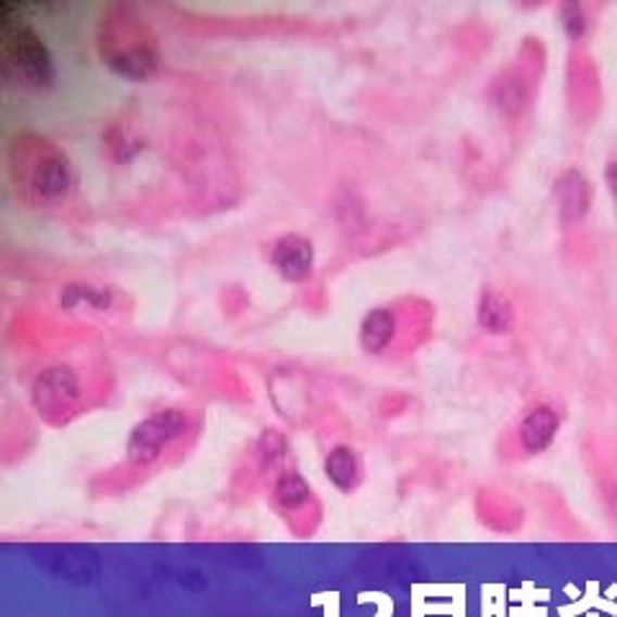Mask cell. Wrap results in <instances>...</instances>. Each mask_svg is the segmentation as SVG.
Here are the masks:
<instances>
[{"label": "cell", "mask_w": 617, "mask_h": 617, "mask_svg": "<svg viewBox=\"0 0 617 617\" xmlns=\"http://www.w3.org/2000/svg\"><path fill=\"white\" fill-rule=\"evenodd\" d=\"M3 67L16 73L26 86L47 88L54 83V60L45 39L32 26H5L3 32Z\"/></svg>", "instance_id": "2"}, {"label": "cell", "mask_w": 617, "mask_h": 617, "mask_svg": "<svg viewBox=\"0 0 617 617\" xmlns=\"http://www.w3.org/2000/svg\"><path fill=\"white\" fill-rule=\"evenodd\" d=\"M77 396H80V381H77L75 370L65 366L45 370L34 386V404L47 415L67 412L77 402Z\"/></svg>", "instance_id": "5"}, {"label": "cell", "mask_w": 617, "mask_h": 617, "mask_svg": "<svg viewBox=\"0 0 617 617\" xmlns=\"http://www.w3.org/2000/svg\"><path fill=\"white\" fill-rule=\"evenodd\" d=\"M556 432H558V415L551 410V406L538 404L522 417L517 438H520V445L525 453L538 455V453L549 451L553 440H556Z\"/></svg>", "instance_id": "6"}, {"label": "cell", "mask_w": 617, "mask_h": 617, "mask_svg": "<svg viewBox=\"0 0 617 617\" xmlns=\"http://www.w3.org/2000/svg\"><path fill=\"white\" fill-rule=\"evenodd\" d=\"M558 203H561V219L564 222H579L589 209V186L581 178V173L569 171L558 178L556 184Z\"/></svg>", "instance_id": "8"}, {"label": "cell", "mask_w": 617, "mask_h": 617, "mask_svg": "<svg viewBox=\"0 0 617 617\" xmlns=\"http://www.w3.org/2000/svg\"><path fill=\"white\" fill-rule=\"evenodd\" d=\"M270 265L286 284H304L314 273V244L301 235H284L273 242Z\"/></svg>", "instance_id": "4"}, {"label": "cell", "mask_w": 617, "mask_h": 617, "mask_svg": "<svg viewBox=\"0 0 617 617\" xmlns=\"http://www.w3.org/2000/svg\"><path fill=\"white\" fill-rule=\"evenodd\" d=\"M396 335V314L389 306H378L366 314L361 325V348L366 353H383Z\"/></svg>", "instance_id": "7"}, {"label": "cell", "mask_w": 617, "mask_h": 617, "mask_svg": "<svg viewBox=\"0 0 617 617\" xmlns=\"http://www.w3.org/2000/svg\"><path fill=\"white\" fill-rule=\"evenodd\" d=\"M62 306L65 308H93V312H103V308L111 306V293L103 289H96V286H67L65 293H62Z\"/></svg>", "instance_id": "12"}, {"label": "cell", "mask_w": 617, "mask_h": 617, "mask_svg": "<svg viewBox=\"0 0 617 617\" xmlns=\"http://www.w3.org/2000/svg\"><path fill=\"white\" fill-rule=\"evenodd\" d=\"M308 496H312L308 483L293 471L280 474L278 481L273 483V500H276L278 507H284L286 512L304 507V504L308 502Z\"/></svg>", "instance_id": "11"}, {"label": "cell", "mask_w": 617, "mask_h": 617, "mask_svg": "<svg viewBox=\"0 0 617 617\" xmlns=\"http://www.w3.org/2000/svg\"><path fill=\"white\" fill-rule=\"evenodd\" d=\"M188 430V417L180 410H163L154 412L144 423H139L131 432L129 445V463L135 466H150L171 448L175 440Z\"/></svg>", "instance_id": "3"}, {"label": "cell", "mask_w": 617, "mask_h": 617, "mask_svg": "<svg viewBox=\"0 0 617 617\" xmlns=\"http://www.w3.org/2000/svg\"><path fill=\"white\" fill-rule=\"evenodd\" d=\"M479 325L492 335H504L515 327V306L500 291H483L479 299Z\"/></svg>", "instance_id": "9"}, {"label": "cell", "mask_w": 617, "mask_h": 617, "mask_svg": "<svg viewBox=\"0 0 617 617\" xmlns=\"http://www.w3.org/2000/svg\"><path fill=\"white\" fill-rule=\"evenodd\" d=\"M18 175V191L34 206H49L65 199L73 188V167L58 147L45 139L21 144V163L13 165Z\"/></svg>", "instance_id": "1"}, {"label": "cell", "mask_w": 617, "mask_h": 617, "mask_svg": "<svg viewBox=\"0 0 617 617\" xmlns=\"http://www.w3.org/2000/svg\"><path fill=\"white\" fill-rule=\"evenodd\" d=\"M325 474L327 479L335 483V487L342 489V492H350V489L357 487L361 481V461H357L355 451L350 445H338L332 453L327 455L325 461Z\"/></svg>", "instance_id": "10"}, {"label": "cell", "mask_w": 617, "mask_h": 617, "mask_svg": "<svg viewBox=\"0 0 617 617\" xmlns=\"http://www.w3.org/2000/svg\"><path fill=\"white\" fill-rule=\"evenodd\" d=\"M561 18H564V29L571 39H581L587 34V16L577 3L561 5Z\"/></svg>", "instance_id": "13"}]
</instances>
